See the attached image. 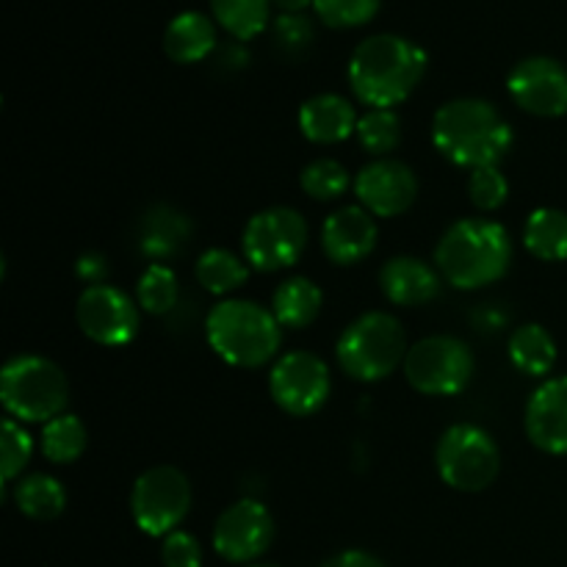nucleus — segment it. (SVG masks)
<instances>
[{"label":"nucleus","instance_id":"b1692460","mask_svg":"<svg viewBox=\"0 0 567 567\" xmlns=\"http://www.w3.org/2000/svg\"><path fill=\"white\" fill-rule=\"evenodd\" d=\"M524 244L537 260H567V214L559 208H537L526 219Z\"/></svg>","mask_w":567,"mask_h":567},{"label":"nucleus","instance_id":"2f4dec72","mask_svg":"<svg viewBox=\"0 0 567 567\" xmlns=\"http://www.w3.org/2000/svg\"><path fill=\"white\" fill-rule=\"evenodd\" d=\"M33 454V441L22 424L11 415H6L3 426H0V471H3L6 482H14L17 476L25 471V465L31 463Z\"/></svg>","mask_w":567,"mask_h":567},{"label":"nucleus","instance_id":"f03ea898","mask_svg":"<svg viewBox=\"0 0 567 567\" xmlns=\"http://www.w3.org/2000/svg\"><path fill=\"white\" fill-rule=\"evenodd\" d=\"M432 142L443 158L474 172L498 166L513 147V127L487 100L457 97L435 111Z\"/></svg>","mask_w":567,"mask_h":567},{"label":"nucleus","instance_id":"f704fd0d","mask_svg":"<svg viewBox=\"0 0 567 567\" xmlns=\"http://www.w3.org/2000/svg\"><path fill=\"white\" fill-rule=\"evenodd\" d=\"M271 31H275V48L286 55H299L313 44V25L305 14H280Z\"/></svg>","mask_w":567,"mask_h":567},{"label":"nucleus","instance_id":"4be33fe9","mask_svg":"<svg viewBox=\"0 0 567 567\" xmlns=\"http://www.w3.org/2000/svg\"><path fill=\"white\" fill-rule=\"evenodd\" d=\"M324 305V293L308 277H288L275 288L271 313L280 321L282 330H305L313 324Z\"/></svg>","mask_w":567,"mask_h":567},{"label":"nucleus","instance_id":"9b49d317","mask_svg":"<svg viewBox=\"0 0 567 567\" xmlns=\"http://www.w3.org/2000/svg\"><path fill=\"white\" fill-rule=\"evenodd\" d=\"M332 391L330 365L313 352H288L271 365L269 393L282 413L293 419H308L319 413Z\"/></svg>","mask_w":567,"mask_h":567},{"label":"nucleus","instance_id":"473e14b6","mask_svg":"<svg viewBox=\"0 0 567 567\" xmlns=\"http://www.w3.org/2000/svg\"><path fill=\"white\" fill-rule=\"evenodd\" d=\"M382 0H313V11L330 28H360L380 11Z\"/></svg>","mask_w":567,"mask_h":567},{"label":"nucleus","instance_id":"393cba45","mask_svg":"<svg viewBox=\"0 0 567 567\" xmlns=\"http://www.w3.org/2000/svg\"><path fill=\"white\" fill-rule=\"evenodd\" d=\"M14 504L25 518L31 520H53L64 513L66 491L55 476L31 474L17 480Z\"/></svg>","mask_w":567,"mask_h":567},{"label":"nucleus","instance_id":"5701e85b","mask_svg":"<svg viewBox=\"0 0 567 567\" xmlns=\"http://www.w3.org/2000/svg\"><path fill=\"white\" fill-rule=\"evenodd\" d=\"M509 360L526 377H546L557 363V343L543 324H524L509 336Z\"/></svg>","mask_w":567,"mask_h":567},{"label":"nucleus","instance_id":"7c9ffc66","mask_svg":"<svg viewBox=\"0 0 567 567\" xmlns=\"http://www.w3.org/2000/svg\"><path fill=\"white\" fill-rule=\"evenodd\" d=\"M302 183V192L308 197L319 199V203H330V199L343 197L352 186V177H349L347 166L338 164L336 158H316L299 175Z\"/></svg>","mask_w":567,"mask_h":567},{"label":"nucleus","instance_id":"412c9836","mask_svg":"<svg viewBox=\"0 0 567 567\" xmlns=\"http://www.w3.org/2000/svg\"><path fill=\"white\" fill-rule=\"evenodd\" d=\"M219 44L216 22L199 11H183L166 25L164 50L175 64H197L205 61Z\"/></svg>","mask_w":567,"mask_h":567},{"label":"nucleus","instance_id":"dca6fc26","mask_svg":"<svg viewBox=\"0 0 567 567\" xmlns=\"http://www.w3.org/2000/svg\"><path fill=\"white\" fill-rule=\"evenodd\" d=\"M380 238L374 216L363 205H347L330 214L321 227L324 255L338 266H354L369 258Z\"/></svg>","mask_w":567,"mask_h":567},{"label":"nucleus","instance_id":"72a5a7b5","mask_svg":"<svg viewBox=\"0 0 567 567\" xmlns=\"http://www.w3.org/2000/svg\"><path fill=\"white\" fill-rule=\"evenodd\" d=\"M468 197L480 210H496L507 203L509 181L498 166H482L468 177Z\"/></svg>","mask_w":567,"mask_h":567},{"label":"nucleus","instance_id":"bb28decb","mask_svg":"<svg viewBox=\"0 0 567 567\" xmlns=\"http://www.w3.org/2000/svg\"><path fill=\"white\" fill-rule=\"evenodd\" d=\"M216 25L225 28L236 42L260 37L269 25L271 0H210Z\"/></svg>","mask_w":567,"mask_h":567},{"label":"nucleus","instance_id":"6e6552de","mask_svg":"<svg viewBox=\"0 0 567 567\" xmlns=\"http://www.w3.org/2000/svg\"><path fill=\"white\" fill-rule=\"evenodd\" d=\"M404 377L424 396H454L474 377V352L454 336H430L408 349Z\"/></svg>","mask_w":567,"mask_h":567},{"label":"nucleus","instance_id":"c9c22d12","mask_svg":"<svg viewBox=\"0 0 567 567\" xmlns=\"http://www.w3.org/2000/svg\"><path fill=\"white\" fill-rule=\"evenodd\" d=\"M161 559H164L166 567H203V546L194 535L177 529L164 537Z\"/></svg>","mask_w":567,"mask_h":567},{"label":"nucleus","instance_id":"ddd939ff","mask_svg":"<svg viewBox=\"0 0 567 567\" xmlns=\"http://www.w3.org/2000/svg\"><path fill=\"white\" fill-rule=\"evenodd\" d=\"M271 540H275V518L266 504L255 502V498H241V502L230 504L216 518L214 548L227 563H255L269 551Z\"/></svg>","mask_w":567,"mask_h":567},{"label":"nucleus","instance_id":"4c0bfd02","mask_svg":"<svg viewBox=\"0 0 567 567\" xmlns=\"http://www.w3.org/2000/svg\"><path fill=\"white\" fill-rule=\"evenodd\" d=\"M321 567H388L382 559H377L374 554L360 551V548H349V551L336 554V557L327 559Z\"/></svg>","mask_w":567,"mask_h":567},{"label":"nucleus","instance_id":"a878e982","mask_svg":"<svg viewBox=\"0 0 567 567\" xmlns=\"http://www.w3.org/2000/svg\"><path fill=\"white\" fill-rule=\"evenodd\" d=\"M194 271H197L199 286L208 293H216V297H227V293L238 291L249 277L247 258H238L236 252L221 247L205 249Z\"/></svg>","mask_w":567,"mask_h":567},{"label":"nucleus","instance_id":"f3484780","mask_svg":"<svg viewBox=\"0 0 567 567\" xmlns=\"http://www.w3.org/2000/svg\"><path fill=\"white\" fill-rule=\"evenodd\" d=\"M526 437L546 454H567V377L546 380L526 404Z\"/></svg>","mask_w":567,"mask_h":567},{"label":"nucleus","instance_id":"c756f323","mask_svg":"<svg viewBox=\"0 0 567 567\" xmlns=\"http://www.w3.org/2000/svg\"><path fill=\"white\" fill-rule=\"evenodd\" d=\"M177 297H181V288H177V275L169 266L150 264L138 277L136 302L147 313L166 316L177 305Z\"/></svg>","mask_w":567,"mask_h":567},{"label":"nucleus","instance_id":"a211bd4d","mask_svg":"<svg viewBox=\"0 0 567 567\" xmlns=\"http://www.w3.org/2000/svg\"><path fill=\"white\" fill-rule=\"evenodd\" d=\"M380 288L388 302L399 305V308H419V305L437 299L443 280L441 271L432 269L421 258L399 255L380 269Z\"/></svg>","mask_w":567,"mask_h":567},{"label":"nucleus","instance_id":"f257e3e1","mask_svg":"<svg viewBox=\"0 0 567 567\" xmlns=\"http://www.w3.org/2000/svg\"><path fill=\"white\" fill-rule=\"evenodd\" d=\"M426 72V53L396 33L363 39L349 59V86L369 109H393L415 92Z\"/></svg>","mask_w":567,"mask_h":567},{"label":"nucleus","instance_id":"9d476101","mask_svg":"<svg viewBox=\"0 0 567 567\" xmlns=\"http://www.w3.org/2000/svg\"><path fill=\"white\" fill-rule=\"evenodd\" d=\"M188 509H192V482L175 465H155L133 482L131 515L144 535H172L183 524Z\"/></svg>","mask_w":567,"mask_h":567},{"label":"nucleus","instance_id":"2eb2a0df","mask_svg":"<svg viewBox=\"0 0 567 567\" xmlns=\"http://www.w3.org/2000/svg\"><path fill=\"white\" fill-rule=\"evenodd\" d=\"M360 205L377 219H393L413 208L419 197V177L404 161L374 158L354 177Z\"/></svg>","mask_w":567,"mask_h":567},{"label":"nucleus","instance_id":"6ab92c4d","mask_svg":"<svg viewBox=\"0 0 567 567\" xmlns=\"http://www.w3.org/2000/svg\"><path fill=\"white\" fill-rule=\"evenodd\" d=\"M188 238H192V219L166 203L150 205L138 219L136 244L144 258L155 260V264L181 255Z\"/></svg>","mask_w":567,"mask_h":567},{"label":"nucleus","instance_id":"aec40b11","mask_svg":"<svg viewBox=\"0 0 567 567\" xmlns=\"http://www.w3.org/2000/svg\"><path fill=\"white\" fill-rule=\"evenodd\" d=\"M358 111L341 94H316L299 109V131L313 144H338L358 131Z\"/></svg>","mask_w":567,"mask_h":567},{"label":"nucleus","instance_id":"423d86ee","mask_svg":"<svg viewBox=\"0 0 567 567\" xmlns=\"http://www.w3.org/2000/svg\"><path fill=\"white\" fill-rule=\"evenodd\" d=\"M0 402L20 424H48L66 410L70 382L53 360L17 354L0 371Z\"/></svg>","mask_w":567,"mask_h":567},{"label":"nucleus","instance_id":"f8f14e48","mask_svg":"<svg viewBox=\"0 0 567 567\" xmlns=\"http://www.w3.org/2000/svg\"><path fill=\"white\" fill-rule=\"evenodd\" d=\"M75 319L89 341L100 347H125L138 332V302L109 282L86 286L78 297Z\"/></svg>","mask_w":567,"mask_h":567},{"label":"nucleus","instance_id":"ea45409f","mask_svg":"<svg viewBox=\"0 0 567 567\" xmlns=\"http://www.w3.org/2000/svg\"><path fill=\"white\" fill-rule=\"evenodd\" d=\"M249 567H282V565H271V563H258V565H249Z\"/></svg>","mask_w":567,"mask_h":567},{"label":"nucleus","instance_id":"58836bf2","mask_svg":"<svg viewBox=\"0 0 567 567\" xmlns=\"http://www.w3.org/2000/svg\"><path fill=\"white\" fill-rule=\"evenodd\" d=\"M271 6H277L282 14H302L308 6H313V0H271Z\"/></svg>","mask_w":567,"mask_h":567},{"label":"nucleus","instance_id":"20e7f679","mask_svg":"<svg viewBox=\"0 0 567 567\" xmlns=\"http://www.w3.org/2000/svg\"><path fill=\"white\" fill-rule=\"evenodd\" d=\"M205 338L225 363L260 369L280 352L282 327L271 310L252 299H221L205 316Z\"/></svg>","mask_w":567,"mask_h":567},{"label":"nucleus","instance_id":"e433bc0d","mask_svg":"<svg viewBox=\"0 0 567 567\" xmlns=\"http://www.w3.org/2000/svg\"><path fill=\"white\" fill-rule=\"evenodd\" d=\"M75 271L83 282H89V286H103L105 277H109V260L100 252H86L78 258Z\"/></svg>","mask_w":567,"mask_h":567},{"label":"nucleus","instance_id":"7ed1b4c3","mask_svg":"<svg viewBox=\"0 0 567 567\" xmlns=\"http://www.w3.org/2000/svg\"><path fill=\"white\" fill-rule=\"evenodd\" d=\"M513 260V238L498 221L457 219L449 225L435 247V266L449 286L460 291L493 286L502 280Z\"/></svg>","mask_w":567,"mask_h":567},{"label":"nucleus","instance_id":"0eeeda50","mask_svg":"<svg viewBox=\"0 0 567 567\" xmlns=\"http://www.w3.org/2000/svg\"><path fill=\"white\" fill-rule=\"evenodd\" d=\"M435 468L452 491L482 493L496 482L502 454L491 432L476 424H454L437 441Z\"/></svg>","mask_w":567,"mask_h":567},{"label":"nucleus","instance_id":"4468645a","mask_svg":"<svg viewBox=\"0 0 567 567\" xmlns=\"http://www.w3.org/2000/svg\"><path fill=\"white\" fill-rule=\"evenodd\" d=\"M509 97L520 111L543 120L567 114V66L548 55L518 61L507 78Z\"/></svg>","mask_w":567,"mask_h":567},{"label":"nucleus","instance_id":"39448f33","mask_svg":"<svg viewBox=\"0 0 567 567\" xmlns=\"http://www.w3.org/2000/svg\"><path fill=\"white\" fill-rule=\"evenodd\" d=\"M408 336L402 321L385 310L358 316L336 343V358L343 374L358 382L388 380L408 358Z\"/></svg>","mask_w":567,"mask_h":567},{"label":"nucleus","instance_id":"cd10ccee","mask_svg":"<svg viewBox=\"0 0 567 567\" xmlns=\"http://www.w3.org/2000/svg\"><path fill=\"white\" fill-rule=\"evenodd\" d=\"M86 426L78 415L61 413L59 419L48 421L42 426V454L44 460H50L53 465H72L83 457L86 452Z\"/></svg>","mask_w":567,"mask_h":567},{"label":"nucleus","instance_id":"c85d7f7f","mask_svg":"<svg viewBox=\"0 0 567 567\" xmlns=\"http://www.w3.org/2000/svg\"><path fill=\"white\" fill-rule=\"evenodd\" d=\"M354 136L365 153L374 158H388V153H393L402 142V120L393 109H369L358 120Z\"/></svg>","mask_w":567,"mask_h":567},{"label":"nucleus","instance_id":"1a4fd4ad","mask_svg":"<svg viewBox=\"0 0 567 567\" xmlns=\"http://www.w3.org/2000/svg\"><path fill=\"white\" fill-rule=\"evenodd\" d=\"M241 247L255 271H282L302 258L308 247V221L288 205H271L247 221Z\"/></svg>","mask_w":567,"mask_h":567}]
</instances>
